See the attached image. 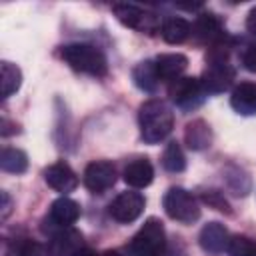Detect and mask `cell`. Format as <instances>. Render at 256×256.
<instances>
[{
    "mask_svg": "<svg viewBox=\"0 0 256 256\" xmlns=\"http://www.w3.org/2000/svg\"><path fill=\"white\" fill-rule=\"evenodd\" d=\"M60 58L72 70L82 72V74L102 78L108 72V62H106L104 52L100 48L92 46V44H82V42L66 44V46L60 48Z\"/></svg>",
    "mask_w": 256,
    "mask_h": 256,
    "instance_id": "7a4b0ae2",
    "label": "cell"
},
{
    "mask_svg": "<svg viewBox=\"0 0 256 256\" xmlns=\"http://www.w3.org/2000/svg\"><path fill=\"white\" fill-rule=\"evenodd\" d=\"M2 200H4V206H2V220H6L8 214H10V196H8L6 192H2Z\"/></svg>",
    "mask_w": 256,
    "mask_h": 256,
    "instance_id": "f546056e",
    "label": "cell"
},
{
    "mask_svg": "<svg viewBox=\"0 0 256 256\" xmlns=\"http://www.w3.org/2000/svg\"><path fill=\"white\" fill-rule=\"evenodd\" d=\"M16 132H20L18 124L10 122L8 118H2V122H0V134L2 136H10V134H16Z\"/></svg>",
    "mask_w": 256,
    "mask_h": 256,
    "instance_id": "83f0119b",
    "label": "cell"
},
{
    "mask_svg": "<svg viewBox=\"0 0 256 256\" xmlns=\"http://www.w3.org/2000/svg\"><path fill=\"white\" fill-rule=\"evenodd\" d=\"M246 30L256 36V6H254V8L248 12V16H246Z\"/></svg>",
    "mask_w": 256,
    "mask_h": 256,
    "instance_id": "f1b7e54d",
    "label": "cell"
},
{
    "mask_svg": "<svg viewBox=\"0 0 256 256\" xmlns=\"http://www.w3.org/2000/svg\"><path fill=\"white\" fill-rule=\"evenodd\" d=\"M160 34H162L164 42H168V44H182L192 34V26H190L188 20L174 16V18L164 20V24L160 28Z\"/></svg>",
    "mask_w": 256,
    "mask_h": 256,
    "instance_id": "d6986e66",
    "label": "cell"
},
{
    "mask_svg": "<svg viewBox=\"0 0 256 256\" xmlns=\"http://www.w3.org/2000/svg\"><path fill=\"white\" fill-rule=\"evenodd\" d=\"M162 206H164V212L172 220L182 222V224H192L200 218V206L196 198L180 186L168 188V192L162 198Z\"/></svg>",
    "mask_w": 256,
    "mask_h": 256,
    "instance_id": "277c9868",
    "label": "cell"
},
{
    "mask_svg": "<svg viewBox=\"0 0 256 256\" xmlns=\"http://www.w3.org/2000/svg\"><path fill=\"white\" fill-rule=\"evenodd\" d=\"M228 230L224 224L220 222H208L202 230H200V236H198V242L202 246L204 252H210V254H220L226 250L228 246Z\"/></svg>",
    "mask_w": 256,
    "mask_h": 256,
    "instance_id": "7c38bea8",
    "label": "cell"
},
{
    "mask_svg": "<svg viewBox=\"0 0 256 256\" xmlns=\"http://www.w3.org/2000/svg\"><path fill=\"white\" fill-rule=\"evenodd\" d=\"M154 180V168L148 158H136L124 168V182L132 188H144Z\"/></svg>",
    "mask_w": 256,
    "mask_h": 256,
    "instance_id": "2e32d148",
    "label": "cell"
},
{
    "mask_svg": "<svg viewBox=\"0 0 256 256\" xmlns=\"http://www.w3.org/2000/svg\"><path fill=\"white\" fill-rule=\"evenodd\" d=\"M80 248H84V246H82V234L78 230L64 226L56 234H52V240H50L52 256H72Z\"/></svg>",
    "mask_w": 256,
    "mask_h": 256,
    "instance_id": "4fadbf2b",
    "label": "cell"
},
{
    "mask_svg": "<svg viewBox=\"0 0 256 256\" xmlns=\"http://www.w3.org/2000/svg\"><path fill=\"white\" fill-rule=\"evenodd\" d=\"M44 180L46 184L56 190V192H72L78 186V176L76 172L66 164V162H54L44 170Z\"/></svg>",
    "mask_w": 256,
    "mask_h": 256,
    "instance_id": "8fae6325",
    "label": "cell"
},
{
    "mask_svg": "<svg viewBox=\"0 0 256 256\" xmlns=\"http://www.w3.org/2000/svg\"><path fill=\"white\" fill-rule=\"evenodd\" d=\"M112 12L114 16L118 18V22H122L124 26L132 28V30H138V32H146V34H152L160 28V18L156 12L152 10H146V8H140L136 4H114L112 6Z\"/></svg>",
    "mask_w": 256,
    "mask_h": 256,
    "instance_id": "8992f818",
    "label": "cell"
},
{
    "mask_svg": "<svg viewBox=\"0 0 256 256\" xmlns=\"http://www.w3.org/2000/svg\"><path fill=\"white\" fill-rule=\"evenodd\" d=\"M16 256H52V250H50L48 246L40 244V242L26 240V242H24V244L18 248Z\"/></svg>",
    "mask_w": 256,
    "mask_h": 256,
    "instance_id": "484cf974",
    "label": "cell"
},
{
    "mask_svg": "<svg viewBox=\"0 0 256 256\" xmlns=\"http://www.w3.org/2000/svg\"><path fill=\"white\" fill-rule=\"evenodd\" d=\"M232 108L242 116L256 114V84L254 82H240L230 96Z\"/></svg>",
    "mask_w": 256,
    "mask_h": 256,
    "instance_id": "9a60e30c",
    "label": "cell"
},
{
    "mask_svg": "<svg viewBox=\"0 0 256 256\" xmlns=\"http://www.w3.org/2000/svg\"><path fill=\"white\" fill-rule=\"evenodd\" d=\"M184 142L190 150H206L210 144H212V130L210 126L198 118V120H192L186 124V130H184Z\"/></svg>",
    "mask_w": 256,
    "mask_h": 256,
    "instance_id": "ac0fdd59",
    "label": "cell"
},
{
    "mask_svg": "<svg viewBox=\"0 0 256 256\" xmlns=\"http://www.w3.org/2000/svg\"><path fill=\"white\" fill-rule=\"evenodd\" d=\"M72 256H96V254H94L90 248H80V250H78L76 254H72Z\"/></svg>",
    "mask_w": 256,
    "mask_h": 256,
    "instance_id": "1f68e13d",
    "label": "cell"
},
{
    "mask_svg": "<svg viewBox=\"0 0 256 256\" xmlns=\"http://www.w3.org/2000/svg\"><path fill=\"white\" fill-rule=\"evenodd\" d=\"M140 136L146 144L162 142L174 128V112L164 100H146L138 110Z\"/></svg>",
    "mask_w": 256,
    "mask_h": 256,
    "instance_id": "6da1fadb",
    "label": "cell"
},
{
    "mask_svg": "<svg viewBox=\"0 0 256 256\" xmlns=\"http://www.w3.org/2000/svg\"><path fill=\"white\" fill-rule=\"evenodd\" d=\"M228 256H256V240L244 234L230 236L228 246H226Z\"/></svg>",
    "mask_w": 256,
    "mask_h": 256,
    "instance_id": "cb8c5ba5",
    "label": "cell"
},
{
    "mask_svg": "<svg viewBox=\"0 0 256 256\" xmlns=\"http://www.w3.org/2000/svg\"><path fill=\"white\" fill-rule=\"evenodd\" d=\"M100 256H122L118 250H106V252H102Z\"/></svg>",
    "mask_w": 256,
    "mask_h": 256,
    "instance_id": "d6a6232c",
    "label": "cell"
},
{
    "mask_svg": "<svg viewBox=\"0 0 256 256\" xmlns=\"http://www.w3.org/2000/svg\"><path fill=\"white\" fill-rule=\"evenodd\" d=\"M164 256H184V252H182L180 246H176V248H166V254Z\"/></svg>",
    "mask_w": 256,
    "mask_h": 256,
    "instance_id": "4dcf8cb0",
    "label": "cell"
},
{
    "mask_svg": "<svg viewBox=\"0 0 256 256\" xmlns=\"http://www.w3.org/2000/svg\"><path fill=\"white\" fill-rule=\"evenodd\" d=\"M168 96L170 100L184 112H190L194 108H198L204 98L206 92L200 84V78H192V76H182L174 82H170L168 86Z\"/></svg>",
    "mask_w": 256,
    "mask_h": 256,
    "instance_id": "5b68a950",
    "label": "cell"
},
{
    "mask_svg": "<svg viewBox=\"0 0 256 256\" xmlns=\"http://www.w3.org/2000/svg\"><path fill=\"white\" fill-rule=\"evenodd\" d=\"M0 168L10 174H22L28 168V156L20 148H2L0 152Z\"/></svg>",
    "mask_w": 256,
    "mask_h": 256,
    "instance_id": "44dd1931",
    "label": "cell"
},
{
    "mask_svg": "<svg viewBox=\"0 0 256 256\" xmlns=\"http://www.w3.org/2000/svg\"><path fill=\"white\" fill-rule=\"evenodd\" d=\"M166 248L168 244L164 224L158 218H148L128 242L126 252L128 256H164Z\"/></svg>",
    "mask_w": 256,
    "mask_h": 256,
    "instance_id": "3957f363",
    "label": "cell"
},
{
    "mask_svg": "<svg viewBox=\"0 0 256 256\" xmlns=\"http://www.w3.org/2000/svg\"><path fill=\"white\" fill-rule=\"evenodd\" d=\"M154 64H156V72H158V78L160 80L174 82V80L182 78V72L188 68V58L184 54H178V52L160 54L154 60Z\"/></svg>",
    "mask_w": 256,
    "mask_h": 256,
    "instance_id": "5bb4252c",
    "label": "cell"
},
{
    "mask_svg": "<svg viewBox=\"0 0 256 256\" xmlns=\"http://www.w3.org/2000/svg\"><path fill=\"white\" fill-rule=\"evenodd\" d=\"M234 78H236V70L230 62H216L206 66V70L202 72L200 84L206 94H220L232 86Z\"/></svg>",
    "mask_w": 256,
    "mask_h": 256,
    "instance_id": "9c48e42d",
    "label": "cell"
},
{
    "mask_svg": "<svg viewBox=\"0 0 256 256\" xmlns=\"http://www.w3.org/2000/svg\"><path fill=\"white\" fill-rule=\"evenodd\" d=\"M192 36L198 44H206V46H212L214 42H218L220 38H224V28H222V22L216 14L212 12H202L196 22L192 24Z\"/></svg>",
    "mask_w": 256,
    "mask_h": 256,
    "instance_id": "30bf717a",
    "label": "cell"
},
{
    "mask_svg": "<svg viewBox=\"0 0 256 256\" xmlns=\"http://www.w3.org/2000/svg\"><path fill=\"white\" fill-rule=\"evenodd\" d=\"M242 64L246 70L256 72V44H250L244 52H242Z\"/></svg>",
    "mask_w": 256,
    "mask_h": 256,
    "instance_id": "4316f807",
    "label": "cell"
},
{
    "mask_svg": "<svg viewBox=\"0 0 256 256\" xmlns=\"http://www.w3.org/2000/svg\"><path fill=\"white\" fill-rule=\"evenodd\" d=\"M132 80L134 84L144 90V92H154L160 78H158V72H156V64L152 60H144L140 62L134 70H132Z\"/></svg>",
    "mask_w": 256,
    "mask_h": 256,
    "instance_id": "ffe728a7",
    "label": "cell"
},
{
    "mask_svg": "<svg viewBox=\"0 0 256 256\" xmlns=\"http://www.w3.org/2000/svg\"><path fill=\"white\" fill-rule=\"evenodd\" d=\"M144 204L146 200L140 192H122L110 202L108 214L120 224H130L144 212Z\"/></svg>",
    "mask_w": 256,
    "mask_h": 256,
    "instance_id": "ba28073f",
    "label": "cell"
},
{
    "mask_svg": "<svg viewBox=\"0 0 256 256\" xmlns=\"http://www.w3.org/2000/svg\"><path fill=\"white\" fill-rule=\"evenodd\" d=\"M78 218H80V206L72 198L62 196V198L52 202V206H50V220L56 226H60V228L72 226Z\"/></svg>",
    "mask_w": 256,
    "mask_h": 256,
    "instance_id": "e0dca14e",
    "label": "cell"
},
{
    "mask_svg": "<svg viewBox=\"0 0 256 256\" xmlns=\"http://www.w3.org/2000/svg\"><path fill=\"white\" fill-rule=\"evenodd\" d=\"M160 162H162V168L168 170V172H174V174L176 172H184V168H186V156H184L180 144L178 142L166 144Z\"/></svg>",
    "mask_w": 256,
    "mask_h": 256,
    "instance_id": "7402d4cb",
    "label": "cell"
},
{
    "mask_svg": "<svg viewBox=\"0 0 256 256\" xmlns=\"http://www.w3.org/2000/svg\"><path fill=\"white\" fill-rule=\"evenodd\" d=\"M2 98H10L22 84V72L12 62H2Z\"/></svg>",
    "mask_w": 256,
    "mask_h": 256,
    "instance_id": "603a6c76",
    "label": "cell"
},
{
    "mask_svg": "<svg viewBox=\"0 0 256 256\" xmlns=\"http://www.w3.org/2000/svg\"><path fill=\"white\" fill-rule=\"evenodd\" d=\"M82 182L90 192L102 194V192H106L108 188L114 186V182H116V166L112 162H108V160H94L84 168Z\"/></svg>",
    "mask_w": 256,
    "mask_h": 256,
    "instance_id": "52a82bcc",
    "label": "cell"
},
{
    "mask_svg": "<svg viewBox=\"0 0 256 256\" xmlns=\"http://www.w3.org/2000/svg\"><path fill=\"white\" fill-rule=\"evenodd\" d=\"M202 200H204L208 206H212V208H216V210H220V212L232 214L230 204L226 202V198H224V196H222L218 190H206V192L202 194Z\"/></svg>",
    "mask_w": 256,
    "mask_h": 256,
    "instance_id": "d4e9b609",
    "label": "cell"
}]
</instances>
